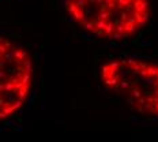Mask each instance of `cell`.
<instances>
[{
  "instance_id": "3",
  "label": "cell",
  "mask_w": 158,
  "mask_h": 142,
  "mask_svg": "<svg viewBox=\"0 0 158 142\" xmlns=\"http://www.w3.org/2000/svg\"><path fill=\"white\" fill-rule=\"evenodd\" d=\"M34 83L30 51L10 38H0V117L7 120L26 104Z\"/></svg>"
},
{
  "instance_id": "2",
  "label": "cell",
  "mask_w": 158,
  "mask_h": 142,
  "mask_svg": "<svg viewBox=\"0 0 158 142\" xmlns=\"http://www.w3.org/2000/svg\"><path fill=\"white\" fill-rule=\"evenodd\" d=\"M104 86L128 108L158 117V63L140 57H112L98 68Z\"/></svg>"
},
{
  "instance_id": "1",
  "label": "cell",
  "mask_w": 158,
  "mask_h": 142,
  "mask_svg": "<svg viewBox=\"0 0 158 142\" xmlns=\"http://www.w3.org/2000/svg\"><path fill=\"white\" fill-rule=\"evenodd\" d=\"M64 7L82 30L105 40L132 37L151 17L150 0H66Z\"/></svg>"
}]
</instances>
